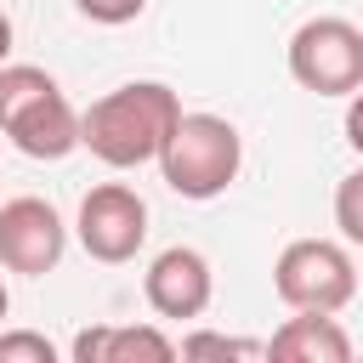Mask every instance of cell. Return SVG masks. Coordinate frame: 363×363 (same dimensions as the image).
I'll use <instances>...</instances> for the list:
<instances>
[{"label":"cell","instance_id":"cell-6","mask_svg":"<svg viewBox=\"0 0 363 363\" xmlns=\"http://www.w3.org/2000/svg\"><path fill=\"white\" fill-rule=\"evenodd\" d=\"M74 233H79V244H85L91 261L119 267V261H130V255L142 250V238H147V204H142V193L125 187V182H96V187L79 199Z\"/></svg>","mask_w":363,"mask_h":363},{"label":"cell","instance_id":"cell-4","mask_svg":"<svg viewBox=\"0 0 363 363\" xmlns=\"http://www.w3.org/2000/svg\"><path fill=\"white\" fill-rule=\"evenodd\" d=\"M289 74L312 96L363 91V28L346 17H306L289 34Z\"/></svg>","mask_w":363,"mask_h":363},{"label":"cell","instance_id":"cell-2","mask_svg":"<svg viewBox=\"0 0 363 363\" xmlns=\"http://www.w3.org/2000/svg\"><path fill=\"white\" fill-rule=\"evenodd\" d=\"M0 130L28 159H68L79 147L74 102L34 62H0Z\"/></svg>","mask_w":363,"mask_h":363},{"label":"cell","instance_id":"cell-3","mask_svg":"<svg viewBox=\"0 0 363 363\" xmlns=\"http://www.w3.org/2000/svg\"><path fill=\"white\" fill-rule=\"evenodd\" d=\"M238 164H244V136L221 113H182L164 153H159L164 187L182 193V199H199V204L221 199L238 182Z\"/></svg>","mask_w":363,"mask_h":363},{"label":"cell","instance_id":"cell-10","mask_svg":"<svg viewBox=\"0 0 363 363\" xmlns=\"http://www.w3.org/2000/svg\"><path fill=\"white\" fill-rule=\"evenodd\" d=\"M267 357H278V363H352V335L335 323V312H295L267 340Z\"/></svg>","mask_w":363,"mask_h":363},{"label":"cell","instance_id":"cell-13","mask_svg":"<svg viewBox=\"0 0 363 363\" xmlns=\"http://www.w3.org/2000/svg\"><path fill=\"white\" fill-rule=\"evenodd\" d=\"M0 363H57V346L34 329H0Z\"/></svg>","mask_w":363,"mask_h":363},{"label":"cell","instance_id":"cell-16","mask_svg":"<svg viewBox=\"0 0 363 363\" xmlns=\"http://www.w3.org/2000/svg\"><path fill=\"white\" fill-rule=\"evenodd\" d=\"M6 57H11V17L0 11V62H6Z\"/></svg>","mask_w":363,"mask_h":363},{"label":"cell","instance_id":"cell-17","mask_svg":"<svg viewBox=\"0 0 363 363\" xmlns=\"http://www.w3.org/2000/svg\"><path fill=\"white\" fill-rule=\"evenodd\" d=\"M6 312H11V295H6V284H0V318H6Z\"/></svg>","mask_w":363,"mask_h":363},{"label":"cell","instance_id":"cell-5","mask_svg":"<svg viewBox=\"0 0 363 363\" xmlns=\"http://www.w3.org/2000/svg\"><path fill=\"white\" fill-rule=\"evenodd\" d=\"M272 289L295 312H340L357 295V261L335 238H295L272 267Z\"/></svg>","mask_w":363,"mask_h":363},{"label":"cell","instance_id":"cell-14","mask_svg":"<svg viewBox=\"0 0 363 363\" xmlns=\"http://www.w3.org/2000/svg\"><path fill=\"white\" fill-rule=\"evenodd\" d=\"M74 6H79V17H91V23L119 28V23H136L147 0H74Z\"/></svg>","mask_w":363,"mask_h":363},{"label":"cell","instance_id":"cell-15","mask_svg":"<svg viewBox=\"0 0 363 363\" xmlns=\"http://www.w3.org/2000/svg\"><path fill=\"white\" fill-rule=\"evenodd\" d=\"M346 142L363 153V91H352V102H346Z\"/></svg>","mask_w":363,"mask_h":363},{"label":"cell","instance_id":"cell-12","mask_svg":"<svg viewBox=\"0 0 363 363\" xmlns=\"http://www.w3.org/2000/svg\"><path fill=\"white\" fill-rule=\"evenodd\" d=\"M335 227H340L346 244L363 250V170L340 176V187H335Z\"/></svg>","mask_w":363,"mask_h":363},{"label":"cell","instance_id":"cell-9","mask_svg":"<svg viewBox=\"0 0 363 363\" xmlns=\"http://www.w3.org/2000/svg\"><path fill=\"white\" fill-rule=\"evenodd\" d=\"M68 357L74 363H170L176 340L159 335L153 323H96L74 335Z\"/></svg>","mask_w":363,"mask_h":363},{"label":"cell","instance_id":"cell-11","mask_svg":"<svg viewBox=\"0 0 363 363\" xmlns=\"http://www.w3.org/2000/svg\"><path fill=\"white\" fill-rule=\"evenodd\" d=\"M267 346L255 340H233V335H216V329H199V335H182L176 340V357H261Z\"/></svg>","mask_w":363,"mask_h":363},{"label":"cell","instance_id":"cell-18","mask_svg":"<svg viewBox=\"0 0 363 363\" xmlns=\"http://www.w3.org/2000/svg\"><path fill=\"white\" fill-rule=\"evenodd\" d=\"M357 289H363V267H357Z\"/></svg>","mask_w":363,"mask_h":363},{"label":"cell","instance_id":"cell-1","mask_svg":"<svg viewBox=\"0 0 363 363\" xmlns=\"http://www.w3.org/2000/svg\"><path fill=\"white\" fill-rule=\"evenodd\" d=\"M176 119H182V96L170 85L130 79V85H113L108 96H96L79 113V147H91L113 170H136V164L164 153Z\"/></svg>","mask_w":363,"mask_h":363},{"label":"cell","instance_id":"cell-8","mask_svg":"<svg viewBox=\"0 0 363 363\" xmlns=\"http://www.w3.org/2000/svg\"><path fill=\"white\" fill-rule=\"evenodd\" d=\"M142 295H147V306L159 318H204L210 295H216V272L193 244H170V250H159L147 261Z\"/></svg>","mask_w":363,"mask_h":363},{"label":"cell","instance_id":"cell-7","mask_svg":"<svg viewBox=\"0 0 363 363\" xmlns=\"http://www.w3.org/2000/svg\"><path fill=\"white\" fill-rule=\"evenodd\" d=\"M62 250H68V227H62L57 204H45L34 193L0 204V267L6 272L45 278V272H57Z\"/></svg>","mask_w":363,"mask_h":363}]
</instances>
